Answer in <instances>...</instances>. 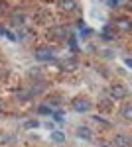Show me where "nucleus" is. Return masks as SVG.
Masks as SVG:
<instances>
[{
  "instance_id": "1",
  "label": "nucleus",
  "mask_w": 132,
  "mask_h": 147,
  "mask_svg": "<svg viewBox=\"0 0 132 147\" xmlns=\"http://www.w3.org/2000/svg\"><path fill=\"white\" fill-rule=\"evenodd\" d=\"M36 59L38 61H53L55 59V53L51 49H47V47H40V49H36Z\"/></svg>"
},
{
  "instance_id": "2",
  "label": "nucleus",
  "mask_w": 132,
  "mask_h": 147,
  "mask_svg": "<svg viewBox=\"0 0 132 147\" xmlns=\"http://www.w3.org/2000/svg\"><path fill=\"white\" fill-rule=\"evenodd\" d=\"M73 108H75L77 112H89V110L93 108V104H91V100H87V98H75V100H73Z\"/></svg>"
},
{
  "instance_id": "3",
  "label": "nucleus",
  "mask_w": 132,
  "mask_h": 147,
  "mask_svg": "<svg viewBox=\"0 0 132 147\" xmlns=\"http://www.w3.org/2000/svg\"><path fill=\"white\" fill-rule=\"evenodd\" d=\"M109 92H110V98H112V100H122V98L126 96V88H124L122 84H112Z\"/></svg>"
},
{
  "instance_id": "4",
  "label": "nucleus",
  "mask_w": 132,
  "mask_h": 147,
  "mask_svg": "<svg viewBox=\"0 0 132 147\" xmlns=\"http://www.w3.org/2000/svg\"><path fill=\"white\" fill-rule=\"evenodd\" d=\"M132 145V139L124 134H118V136L112 137V147H130Z\"/></svg>"
},
{
  "instance_id": "5",
  "label": "nucleus",
  "mask_w": 132,
  "mask_h": 147,
  "mask_svg": "<svg viewBox=\"0 0 132 147\" xmlns=\"http://www.w3.org/2000/svg\"><path fill=\"white\" fill-rule=\"evenodd\" d=\"M49 35H51V39L61 41V39L67 37V28H63V26H53V28L49 30Z\"/></svg>"
},
{
  "instance_id": "6",
  "label": "nucleus",
  "mask_w": 132,
  "mask_h": 147,
  "mask_svg": "<svg viewBox=\"0 0 132 147\" xmlns=\"http://www.w3.org/2000/svg\"><path fill=\"white\" fill-rule=\"evenodd\" d=\"M114 28L120 30V32H130L132 30V20H128V18H120V20H116Z\"/></svg>"
},
{
  "instance_id": "7",
  "label": "nucleus",
  "mask_w": 132,
  "mask_h": 147,
  "mask_svg": "<svg viewBox=\"0 0 132 147\" xmlns=\"http://www.w3.org/2000/svg\"><path fill=\"white\" fill-rule=\"evenodd\" d=\"M61 10L63 12H75L77 10V0H61Z\"/></svg>"
},
{
  "instance_id": "8",
  "label": "nucleus",
  "mask_w": 132,
  "mask_h": 147,
  "mask_svg": "<svg viewBox=\"0 0 132 147\" xmlns=\"http://www.w3.org/2000/svg\"><path fill=\"white\" fill-rule=\"evenodd\" d=\"M120 116L124 118V120H128V122H132V104H128V106H124V108H122Z\"/></svg>"
},
{
  "instance_id": "9",
  "label": "nucleus",
  "mask_w": 132,
  "mask_h": 147,
  "mask_svg": "<svg viewBox=\"0 0 132 147\" xmlns=\"http://www.w3.org/2000/svg\"><path fill=\"white\" fill-rule=\"evenodd\" d=\"M51 141H53V143H63V141H65L63 131H51Z\"/></svg>"
},
{
  "instance_id": "10",
  "label": "nucleus",
  "mask_w": 132,
  "mask_h": 147,
  "mask_svg": "<svg viewBox=\"0 0 132 147\" xmlns=\"http://www.w3.org/2000/svg\"><path fill=\"white\" fill-rule=\"evenodd\" d=\"M12 24H16V26H24V14H22V12H16V14L12 16Z\"/></svg>"
},
{
  "instance_id": "11",
  "label": "nucleus",
  "mask_w": 132,
  "mask_h": 147,
  "mask_svg": "<svg viewBox=\"0 0 132 147\" xmlns=\"http://www.w3.org/2000/svg\"><path fill=\"white\" fill-rule=\"evenodd\" d=\"M77 136L85 137V139H91V129L89 127H77Z\"/></svg>"
},
{
  "instance_id": "12",
  "label": "nucleus",
  "mask_w": 132,
  "mask_h": 147,
  "mask_svg": "<svg viewBox=\"0 0 132 147\" xmlns=\"http://www.w3.org/2000/svg\"><path fill=\"white\" fill-rule=\"evenodd\" d=\"M61 67H63V71H75L77 69V61H73V59L71 61H65Z\"/></svg>"
},
{
  "instance_id": "13",
  "label": "nucleus",
  "mask_w": 132,
  "mask_h": 147,
  "mask_svg": "<svg viewBox=\"0 0 132 147\" xmlns=\"http://www.w3.org/2000/svg\"><path fill=\"white\" fill-rule=\"evenodd\" d=\"M103 37H105V39H114V32H112L110 26H107V28L103 30Z\"/></svg>"
},
{
  "instance_id": "14",
  "label": "nucleus",
  "mask_w": 132,
  "mask_h": 147,
  "mask_svg": "<svg viewBox=\"0 0 132 147\" xmlns=\"http://www.w3.org/2000/svg\"><path fill=\"white\" fill-rule=\"evenodd\" d=\"M24 127H26V129H34V127H40V122H38V120H30V122H26V124H24Z\"/></svg>"
},
{
  "instance_id": "15",
  "label": "nucleus",
  "mask_w": 132,
  "mask_h": 147,
  "mask_svg": "<svg viewBox=\"0 0 132 147\" xmlns=\"http://www.w3.org/2000/svg\"><path fill=\"white\" fill-rule=\"evenodd\" d=\"M38 112H40V114H51V108H47V106H40Z\"/></svg>"
},
{
  "instance_id": "16",
  "label": "nucleus",
  "mask_w": 132,
  "mask_h": 147,
  "mask_svg": "<svg viewBox=\"0 0 132 147\" xmlns=\"http://www.w3.org/2000/svg\"><path fill=\"white\" fill-rule=\"evenodd\" d=\"M4 35H6V37H8L10 41H16V39H18V37H16V35L12 34V32H4Z\"/></svg>"
},
{
  "instance_id": "17",
  "label": "nucleus",
  "mask_w": 132,
  "mask_h": 147,
  "mask_svg": "<svg viewBox=\"0 0 132 147\" xmlns=\"http://www.w3.org/2000/svg\"><path fill=\"white\" fill-rule=\"evenodd\" d=\"M4 12H6V2L0 0V14H4Z\"/></svg>"
},
{
  "instance_id": "18",
  "label": "nucleus",
  "mask_w": 132,
  "mask_h": 147,
  "mask_svg": "<svg viewBox=\"0 0 132 147\" xmlns=\"http://www.w3.org/2000/svg\"><path fill=\"white\" fill-rule=\"evenodd\" d=\"M124 8H128V10H132V0H124Z\"/></svg>"
},
{
  "instance_id": "19",
  "label": "nucleus",
  "mask_w": 132,
  "mask_h": 147,
  "mask_svg": "<svg viewBox=\"0 0 132 147\" xmlns=\"http://www.w3.org/2000/svg\"><path fill=\"white\" fill-rule=\"evenodd\" d=\"M109 4H110V6H116V4H118V0H109Z\"/></svg>"
},
{
  "instance_id": "20",
  "label": "nucleus",
  "mask_w": 132,
  "mask_h": 147,
  "mask_svg": "<svg viewBox=\"0 0 132 147\" xmlns=\"http://www.w3.org/2000/svg\"><path fill=\"white\" fill-rule=\"evenodd\" d=\"M126 65H128V67L132 69V59H126Z\"/></svg>"
},
{
  "instance_id": "21",
  "label": "nucleus",
  "mask_w": 132,
  "mask_h": 147,
  "mask_svg": "<svg viewBox=\"0 0 132 147\" xmlns=\"http://www.w3.org/2000/svg\"><path fill=\"white\" fill-rule=\"evenodd\" d=\"M2 106H4V104H2V100H0V110H2Z\"/></svg>"
},
{
  "instance_id": "22",
  "label": "nucleus",
  "mask_w": 132,
  "mask_h": 147,
  "mask_svg": "<svg viewBox=\"0 0 132 147\" xmlns=\"http://www.w3.org/2000/svg\"><path fill=\"white\" fill-rule=\"evenodd\" d=\"M0 34H4V32H2V30H0Z\"/></svg>"
}]
</instances>
